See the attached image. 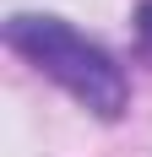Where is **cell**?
I'll return each mask as SVG.
<instances>
[{"instance_id":"1","label":"cell","mask_w":152,"mask_h":157,"mask_svg":"<svg viewBox=\"0 0 152 157\" xmlns=\"http://www.w3.org/2000/svg\"><path fill=\"white\" fill-rule=\"evenodd\" d=\"M6 44H11L27 65H38L49 81H60L65 92H71L82 109H92L98 119H120V114L130 109V81H125L120 60H114L103 44H92L87 33H76L71 22L22 11V16L6 22Z\"/></svg>"},{"instance_id":"2","label":"cell","mask_w":152,"mask_h":157,"mask_svg":"<svg viewBox=\"0 0 152 157\" xmlns=\"http://www.w3.org/2000/svg\"><path fill=\"white\" fill-rule=\"evenodd\" d=\"M136 38H141V49L152 54V0H141V11H136Z\"/></svg>"}]
</instances>
